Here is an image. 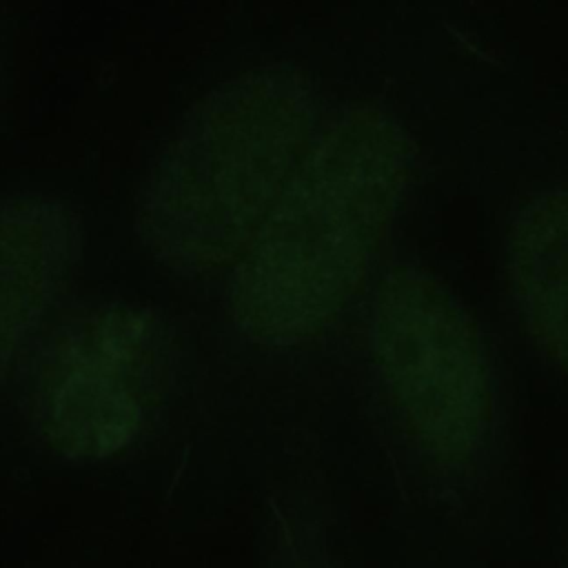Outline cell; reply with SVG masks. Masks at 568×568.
Masks as SVG:
<instances>
[{
  "label": "cell",
  "mask_w": 568,
  "mask_h": 568,
  "mask_svg": "<svg viewBox=\"0 0 568 568\" xmlns=\"http://www.w3.org/2000/svg\"><path fill=\"white\" fill-rule=\"evenodd\" d=\"M71 220L42 197H13L0 220V353L7 368L13 351L36 326L71 253Z\"/></svg>",
  "instance_id": "cell-6"
},
{
  "label": "cell",
  "mask_w": 568,
  "mask_h": 568,
  "mask_svg": "<svg viewBox=\"0 0 568 568\" xmlns=\"http://www.w3.org/2000/svg\"><path fill=\"white\" fill-rule=\"evenodd\" d=\"M315 98L288 67L202 93L153 155L135 195L146 251L182 275L237 264L315 144Z\"/></svg>",
  "instance_id": "cell-2"
},
{
  "label": "cell",
  "mask_w": 568,
  "mask_h": 568,
  "mask_svg": "<svg viewBox=\"0 0 568 568\" xmlns=\"http://www.w3.org/2000/svg\"><path fill=\"white\" fill-rule=\"evenodd\" d=\"M371 342L390 402L417 446L464 462L486 439L493 382L481 333L433 275L397 266L377 286Z\"/></svg>",
  "instance_id": "cell-3"
},
{
  "label": "cell",
  "mask_w": 568,
  "mask_h": 568,
  "mask_svg": "<svg viewBox=\"0 0 568 568\" xmlns=\"http://www.w3.org/2000/svg\"><path fill=\"white\" fill-rule=\"evenodd\" d=\"M410 164L413 144L386 109L364 102L335 118L233 266V324L264 346L322 333L362 288Z\"/></svg>",
  "instance_id": "cell-1"
},
{
  "label": "cell",
  "mask_w": 568,
  "mask_h": 568,
  "mask_svg": "<svg viewBox=\"0 0 568 568\" xmlns=\"http://www.w3.org/2000/svg\"><path fill=\"white\" fill-rule=\"evenodd\" d=\"M158 322L142 308L104 306L67 324L42 357L36 419L64 457L102 459L142 428L162 373Z\"/></svg>",
  "instance_id": "cell-4"
},
{
  "label": "cell",
  "mask_w": 568,
  "mask_h": 568,
  "mask_svg": "<svg viewBox=\"0 0 568 568\" xmlns=\"http://www.w3.org/2000/svg\"><path fill=\"white\" fill-rule=\"evenodd\" d=\"M506 271L526 333L568 375V189L519 209L508 229Z\"/></svg>",
  "instance_id": "cell-5"
}]
</instances>
